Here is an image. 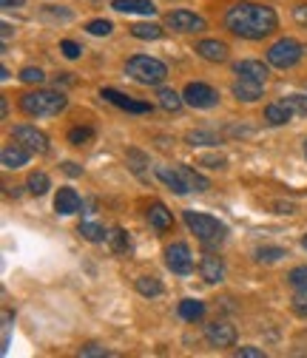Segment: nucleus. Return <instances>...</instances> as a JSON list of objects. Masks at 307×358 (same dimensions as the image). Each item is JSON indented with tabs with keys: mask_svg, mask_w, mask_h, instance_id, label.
<instances>
[{
	"mask_svg": "<svg viewBox=\"0 0 307 358\" xmlns=\"http://www.w3.org/2000/svg\"><path fill=\"white\" fill-rule=\"evenodd\" d=\"M225 29L236 37L245 40H265L279 29V17L271 6L265 3H250V0H239L225 12Z\"/></svg>",
	"mask_w": 307,
	"mask_h": 358,
	"instance_id": "nucleus-1",
	"label": "nucleus"
},
{
	"mask_svg": "<svg viewBox=\"0 0 307 358\" xmlns=\"http://www.w3.org/2000/svg\"><path fill=\"white\" fill-rule=\"evenodd\" d=\"M69 97L63 92H52V88H37V92H26L20 97V111L29 117H55L66 111Z\"/></svg>",
	"mask_w": 307,
	"mask_h": 358,
	"instance_id": "nucleus-2",
	"label": "nucleus"
},
{
	"mask_svg": "<svg viewBox=\"0 0 307 358\" xmlns=\"http://www.w3.org/2000/svg\"><path fill=\"white\" fill-rule=\"evenodd\" d=\"M185 219V225L191 228V234H197V239L205 245V248H216V245H222L225 236H228V228H225V222H219L216 216L210 213H199V210H185L183 213Z\"/></svg>",
	"mask_w": 307,
	"mask_h": 358,
	"instance_id": "nucleus-3",
	"label": "nucleus"
},
{
	"mask_svg": "<svg viewBox=\"0 0 307 358\" xmlns=\"http://www.w3.org/2000/svg\"><path fill=\"white\" fill-rule=\"evenodd\" d=\"M125 74L131 80H137L140 85H162L165 77H168V66L157 57H148V55H134L125 60Z\"/></svg>",
	"mask_w": 307,
	"mask_h": 358,
	"instance_id": "nucleus-4",
	"label": "nucleus"
},
{
	"mask_svg": "<svg viewBox=\"0 0 307 358\" xmlns=\"http://www.w3.org/2000/svg\"><path fill=\"white\" fill-rule=\"evenodd\" d=\"M304 57V46L293 37H282L268 49V63L276 69H293Z\"/></svg>",
	"mask_w": 307,
	"mask_h": 358,
	"instance_id": "nucleus-5",
	"label": "nucleus"
},
{
	"mask_svg": "<svg viewBox=\"0 0 307 358\" xmlns=\"http://www.w3.org/2000/svg\"><path fill=\"white\" fill-rule=\"evenodd\" d=\"M183 97H185V106H191V108H216L219 106V92L210 88L208 83H188L183 88Z\"/></svg>",
	"mask_w": 307,
	"mask_h": 358,
	"instance_id": "nucleus-6",
	"label": "nucleus"
},
{
	"mask_svg": "<svg viewBox=\"0 0 307 358\" xmlns=\"http://www.w3.org/2000/svg\"><path fill=\"white\" fill-rule=\"evenodd\" d=\"M165 264L168 271H173L177 276H188L194 271V256H191V248L185 242H173L165 248Z\"/></svg>",
	"mask_w": 307,
	"mask_h": 358,
	"instance_id": "nucleus-7",
	"label": "nucleus"
},
{
	"mask_svg": "<svg viewBox=\"0 0 307 358\" xmlns=\"http://www.w3.org/2000/svg\"><path fill=\"white\" fill-rule=\"evenodd\" d=\"M165 26H171L173 31L180 34H194V31H205L208 23L205 17H199L197 12H188V9H173L165 15Z\"/></svg>",
	"mask_w": 307,
	"mask_h": 358,
	"instance_id": "nucleus-8",
	"label": "nucleus"
},
{
	"mask_svg": "<svg viewBox=\"0 0 307 358\" xmlns=\"http://www.w3.org/2000/svg\"><path fill=\"white\" fill-rule=\"evenodd\" d=\"M12 140L20 143L23 148H29L31 154H46L49 151V137L43 131H37L34 125H15Z\"/></svg>",
	"mask_w": 307,
	"mask_h": 358,
	"instance_id": "nucleus-9",
	"label": "nucleus"
},
{
	"mask_svg": "<svg viewBox=\"0 0 307 358\" xmlns=\"http://www.w3.org/2000/svg\"><path fill=\"white\" fill-rule=\"evenodd\" d=\"M205 338L216 350H228L236 344V327L231 322H210L205 324Z\"/></svg>",
	"mask_w": 307,
	"mask_h": 358,
	"instance_id": "nucleus-10",
	"label": "nucleus"
},
{
	"mask_svg": "<svg viewBox=\"0 0 307 358\" xmlns=\"http://www.w3.org/2000/svg\"><path fill=\"white\" fill-rule=\"evenodd\" d=\"M100 97H103V100H108V103H114V106H117V108H122V111H131V114H151V103L131 100V97H125V94L114 92V88H103Z\"/></svg>",
	"mask_w": 307,
	"mask_h": 358,
	"instance_id": "nucleus-11",
	"label": "nucleus"
},
{
	"mask_svg": "<svg viewBox=\"0 0 307 358\" xmlns=\"http://www.w3.org/2000/svg\"><path fill=\"white\" fill-rule=\"evenodd\" d=\"M234 74L242 77V80H253V83H262V85H265L271 69L262 63V60H239V63H234Z\"/></svg>",
	"mask_w": 307,
	"mask_h": 358,
	"instance_id": "nucleus-12",
	"label": "nucleus"
},
{
	"mask_svg": "<svg viewBox=\"0 0 307 358\" xmlns=\"http://www.w3.org/2000/svg\"><path fill=\"white\" fill-rule=\"evenodd\" d=\"M154 173H157V179H159V182H162L165 188H171L173 194H191L177 165H159V168H157Z\"/></svg>",
	"mask_w": 307,
	"mask_h": 358,
	"instance_id": "nucleus-13",
	"label": "nucleus"
},
{
	"mask_svg": "<svg viewBox=\"0 0 307 358\" xmlns=\"http://www.w3.org/2000/svg\"><path fill=\"white\" fill-rule=\"evenodd\" d=\"M199 273L208 285H216V282H222L225 279V262L219 259L216 253H205L202 262H199Z\"/></svg>",
	"mask_w": 307,
	"mask_h": 358,
	"instance_id": "nucleus-14",
	"label": "nucleus"
},
{
	"mask_svg": "<svg viewBox=\"0 0 307 358\" xmlns=\"http://www.w3.org/2000/svg\"><path fill=\"white\" fill-rule=\"evenodd\" d=\"M194 52L208 63H225L228 60V46L222 40H199Z\"/></svg>",
	"mask_w": 307,
	"mask_h": 358,
	"instance_id": "nucleus-15",
	"label": "nucleus"
},
{
	"mask_svg": "<svg viewBox=\"0 0 307 358\" xmlns=\"http://www.w3.org/2000/svg\"><path fill=\"white\" fill-rule=\"evenodd\" d=\"M262 83H253V80H242V77H236L234 80V85H231V94L239 100V103H256L259 97H262Z\"/></svg>",
	"mask_w": 307,
	"mask_h": 358,
	"instance_id": "nucleus-16",
	"label": "nucleus"
},
{
	"mask_svg": "<svg viewBox=\"0 0 307 358\" xmlns=\"http://www.w3.org/2000/svg\"><path fill=\"white\" fill-rule=\"evenodd\" d=\"M83 208V199H80V194L74 191V188H60L57 191V196H55V210L60 213V216H71V213H77Z\"/></svg>",
	"mask_w": 307,
	"mask_h": 358,
	"instance_id": "nucleus-17",
	"label": "nucleus"
},
{
	"mask_svg": "<svg viewBox=\"0 0 307 358\" xmlns=\"http://www.w3.org/2000/svg\"><path fill=\"white\" fill-rule=\"evenodd\" d=\"M29 157H31V151L23 148L20 143H15V145H6L3 148V154H0V162H3V168H9V171H17V168L29 165Z\"/></svg>",
	"mask_w": 307,
	"mask_h": 358,
	"instance_id": "nucleus-18",
	"label": "nucleus"
},
{
	"mask_svg": "<svg viewBox=\"0 0 307 358\" xmlns=\"http://www.w3.org/2000/svg\"><path fill=\"white\" fill-rule=\"evenodd\" d=\"M148 222H151V228H154L157 234H168V231L173 228V216H171V210H168L162 202H154V205H151Z\"/></svg>",
	"mask_w": 307,
	"mask_h": 358,
	"instance_id": "nucleus-19",
	"label": "nucleus"
},
{
	"mask_svg": "<svg viewBox=\"0 0 307 358\" xmlns=\"http://www.w3.org/2000/svg\"><path fill=\"white\" fill-rule=\"evenodd\" d=\"M114 12H122V15H154L157 6L151 3V0H114L111 3Z\"/></svg>",
	"mask_w": 307,
	"mask_h": 358,
	"instance_id": "nucleus-20",
	"label": "nucleus"
},
{
	"mask_svg": "<svg viewBox=\"0 0 307 358\" xmlns=\"http://www.w3.org/2000/svg\"><path fill=\"white\" fill-rule=\"evenodd\" d=\"M293 117H296V114H293V108H290L285 100L265 106V122H268V125H287Z\"/></svg>",
	"mask_w": 307,
	"mask_h": 358,
	"instance_id": "nucleus-21",
	"label": "nucleus"
},
{
	"mask_svg": "<svg viewBox=\"0 0 307 358\" xmlns=\"http://www.w3.org/2000/svg\"><path fill=\"white\" fill-rule=\"evenodd\" d=\"M177 313H180V319H185V322H199L205 316V304L199 299H185V301H180Z\"/></svg>",
	"mask_w": 307,
	"mask_h": 358,
	"instance_id": "nucleus-22",
	"label": "nucleus"
},
{
	"mask_svg": "<svg viewBox=\"0 0 307 358\" xmlns=\"http://www.w3.org/2000/svg\"><path fill=\"white\" fill-rule=\"evenodd\" d=\"M77 234L85 239V242H106L108 239V231L103 228V225H97V222H80V228H77Z\"/></svg>",
	"mask_w": 307,
	"mask_h": 358,
	"instance_id": "nucleus-23",
	"label": "nucleus"
},
{
	"mask_svg": "<svg viewBox=\"0 0 307 358\" xmlns=\"http://www.w3.org/2000/svg\"><path fill=\"white\" fill-rule=\"evenodd\" d=\"M159 106L165 111H171V114H177V111H183L185 97L180 92H173V88H159Z\"/></svg>",
	"mask_w": 307,
	"mask_h": 358,
	"instance_id": "nucleus-24",
	"label": "nucleus"
},
{
	"mask_svg": "<svg viewBox=\"0 0 307 358\" xmlns=\"http://www.w3.org/2000/svg\"><path fill=\"white\" fill-rule=\"evenodd\" d=\"M131 34H134L137 40H162L165 29L157 26V23H134L131 26Z\"/></svg>",
	"mask_w": 307,
	"mask_h": 358,
	"instance_id": "nucleus-25",
	"label": "nucleus"
},
{
	"mask_svg": "<svg viewBox=\"0 0 307 358\" xmlns=\"http://www.w3.org/2000/svg\"><path fill=\"white\" fill-rule=\"evenodd\" d=\"M29 191L34 194V196H43V194H49V188H52V179H49V173H43V171H34V173H29Z\"/></svg>",
	"mask_w": 307,
	"mask_h": 358,
	"instance_id": "nucleus-26",
	"label": "nucleus"
},
{
	"mask_svg": "<svg viewBox=\"0 0 307 358\" xmlns=\"http://www.w3.org/2000/svg\"><path fill=\"white\" fill-rule=\"evenodd\" d=\"M137 293L145 296V299L162 296V282H159L157 276H140V279H137Z\"/></svg>",
	"mask_w": 307,
	"mask_h": 358,
	"instance_id": "nucleus-27",
	"label": "nucleus"
},
{
	"mask_svg": "<svg viewBox=\"0 0 307 358\" xmlns=\"http://www.w3.org/2000/svg\"><path fill=\"white\" fill-rule=\"evenodd\" d=\"M287 256L285 248H276V245H265V248H256V262L262 264H273V262H282Z\"/></svg>",
	"mask_w": 307,
	"mask_h": 358,
	"instance_id": "nucleus-28",
	"label": "nucleus"
},
{
	"mask_svg": "<svg viewBox=\"0 0 307 358\" xmlns=\"http://www.w3.org/2000/svg\"><path fill=\"white\" fill-rule=\"evenodd\" d=\"M128 165H131V171L134 173H140V176H148V171H145V165H148V157L143 154V151H137V148H128Z\"/></svg>",
	"mask_w": 307,
	"mask_h": 358,
	"instance_id": "nucleus-29",
	"label": "nucleus"
},
{
	"mask_svg": "<svg viewBox=\"0 0 307 358\" xmlns=\"http://www.w3.org/2000/svg\"><path fill=\"white\" fill-rule=\"evenodd\" d=\"M108 245H111V250H114V253H128V248H131V242H128V234H125L122 228H114V231H108Z\"/></svg>",
	"mask_w": 307,
	"mask_h": 358,
	"instance_id": "nucleus-30",
	"label": "nucleus"
},
{
	"mask_svg": "<svg viewBox=\"0 0 307 358\" xmlns=\"http://www.w3.org/2000/svg\"><path fill=\"white\" fill-rule=\"evenodd\" d=\"M185 143H191V145H216L219 143V137L216 134H210V131H188V137H185Z\"/></svg>",
	"mask_w": 307,
	"mask_h": 358,
	"instance_id": "nucleus-31",
	"label": "nucleus"
},
{
	"mask_svg": "<svg viewBox=\"0 0 307 358\" xmlns=\"http://www.w3.org/2000/svg\"><path fill=\"white\" fill-rule=\"evenodd\" d=\"M287 285L293 290H307V264H299L287 273Z\"/></svg>",
	"mask_w": 307,
	"mask_h": 358,
	"instance_id": "nucleus-32",
	"label": "nucleus"
},
{
	"mask_svg": "<svg viewBox=\"0 0 307 358\" xmlns=\"http://www.w3.org/2000/svg\"><path fill=\"white\" fill-rule=\"evenodd\" d=\"M111 29H114V26H111V20H103V17L85 23V31L94 34V37H108V34H111Z\"/></svg>",
	"mask_w": 307,
	"mask_h": 358,
	"instance_id": "nucleus-33",
	"label": "nucleus"
},
{
	"mask_svg": "<svg viewBox=\"0 0 307 358\" xmlns=\"http://www.w3.org/2000/svg\"><path fill=\"white\" fill-rule=\"evenodd\" d=\"M92 140H94V131L92 128H83L80 125V128H71L69 131V143L71 145H85V143H92Z\"/></svg>",
	"mask_w": 307,
	"mask_h": 358,
	"instance_id": "nucleus-34",
	"label": "nucleus"
},
{
	"mask_svg": "<svg viewBox=\"0 0 307 358\" xmlns=\"http://www.w3.org/2000/svg\"><path fill=\"white\" fill-rule=\"evenodd\" d=\"M20 80L29 85H40L46 80V74H43V69H37V66H26V69H20Z\"/></svg>",
	"mask_w": 307,
	"mask_h": 358,
	"instance_id": "nucleus-35",
	"label": "nucleus"
},
{
	"mask_svg": "<svg viewBox=\"0 0 307 358\" xmlns=\"http://www.w3.org/2000/svg\"><path fill=\"white\" fill-rule=\"evenodd\" d=\"M77 355H83V358H106V355H111V350H106L103 344H83L77 350Z\"/></svg>",
	"mask_w": 307,
	"mask_h": 358,
	"instance_id": "nucleus-36",
	"label": "nucleus"
},
{
	"mask_svg": "<svg viewBox=\"0 0 307 358\" xmlns=\"http://www.w3.org/2000/svg\"><path fill=\"white\" fill-rule=\"evenodd\" d=\"M285 103L293 108V114L299 117H307V94H287Z\"/></svg>",
	"mask_w": 307,
	"mask_h": 358,
	"instance_id": "nucleus-37",
	"label": "nucleus"
},
{
	"mask_svg": "<svg viewBox=\"0 0 307 358\" xmlns=\"http://www.w3.org/2000/svg\"><path fill=\"white\" fill-rule=\"evenodd\" d=\"M225 157L222 154H202V157H197V165H205V168H225Z\"/></svg>",
	"mask_w": 307,
	"mask_h": 358,
	"instance_id": "nucleus-38",
	"label": "nucleus"
},
{
	"mask_svg": "<svg viewBox=\"0 0 307 358\" xmlns=\"http://www.w3.org/2000/svg\"><path fill=\"white\" fill-rule=\"evenodd\" d=\"M293 313L301 319H307V290H296L293 296Z\"/></svg>",
	"mask_w": 307,
	"mask_h": 358,
	"instance_id": "nucleus-39",
	"label": "nucleus"
},
{
	"mask_svg": "<svg viewBox=\"0 0 307 358\" xmlns=\"http://www.w3.org/2000/svg\"><path fill=\"white\" fill-rule=\"evenodd\" d=\"M60 52L69 57V60H77L80 55H83V49H80V43H74V40H63L60 43Z\"/></svg>",
	"mask_w": 307,
	"mask_h": 358,
	"instance_id": "nucleus-40",
	"label": "nucleus"
},
{
	"mask_svg": "<svg viewBox=\"0 0 307 358\" xmlns=\"http://www.w3.org/2000/svg\"><path fill=\"white\" fill-rule=\"evenodd\" d=\"M236 355L239 358H265V350H259V347H239Z\"/></svg>",
	"mask_w": 307,
	"mask_h": 358,
	"instance_id": "nucleus-41",
	"label": "nucleus"
},
{
	"mask_svg": "<svg viewBox=\"0 0 307 358\" xmlns=\"http://www.w3.org/2000/svg\"><path fill=\"white\" fill-rule=\"evenodd\" d=\"M293 20H296L299 26H307V3L293 6Z\"/></svg>",
	"mask_w": 307,
	"mask_h": 358,
	"instance_id": "nucleus-42",
	"label": "nucleus"
},
{
	"mask_svg": "<svg viewBox=\"0 0 307 358\" xmlns=\"http://www.w3.org/2000/svg\"><path fill=\"white\" fill-rule=\"evenodd\" d=\"M63 171H66L69 176H80V173H83V168H77V162H63Z\"/></svg>",
	"mask_w": 307,
	"mask_h": 358,
	"instance_id": "nucleus-43",
	"label": "nucleus"
},
{
	"mask_svg": "<svg viewBox=\"0 0 307 358\" xmlns=\"http://www.w3.org/2000/svg\"><path fill=\"white\" fill-rule=\"evenodd\" d=\"M0 6L3 9H20V6H26V0H0Z\"/></svg>",
	"mask_w": 307,
	"mask_h": 358,
	"instance_id": "nucleus-44",
	"label": "nucleus"
},
{
	"mask_svg": "<svg viewBox=\"0 0 307 358\" xmlns=\"http://www.w3.org/2000/svg\"><path fill=\"white\" fill-rule=\"evenodd\" d=\"M0 114H3V120L9 117V103H6V100H3V103H0Z\"/></svg>",
	"mask_w": 307,
	"mask_h": 358,
	"instance_id": "nucleus-45",
	"label": "nucleus"
},
{
	"mask_svg": "<svg viewBox=\"0 0 307 358\" xmlns=\"http://www.w3.org/2000/svg\"><path fill=\"white\" fill-rule=\"evenodd\" d=\"M12 37V26L9 23H3V40H9Z\"/></svg>",
	"mask_w": 307,
	"mask_h": 358,
	"instance_id": "nucleus-46",
	"label": "nucleus"
},
{
	"mask_svg": "<svg viewBox=\"0 0 307 358\" xmlns=\"http://www.w3.org/2000/svg\"><path fill=\"white\" fill-rule=\"evenodd\" d=\"M301 248H304V250H307V236H304V239H301Z\"/></svg>",
	"mask_w": 307,
	"mask_h": 358,
	"instance_id": "nucleus-47",
	"label": "nucleus"
},
{
	"mask_svg": "<svg viewBox=\"0 0 307 358\" xmlns=\"http://www.w3.org/2000/svg\"><path fill=\"white\" fill-rule=\"evenodd\" d=\"M304 157H307V140H304Z\"/></svg>",
	"mask_w": 307,
	"mask_h": 358,
	"instance_id": "nucleus-48",
	"label": "nucleus"
}]
</instances>
